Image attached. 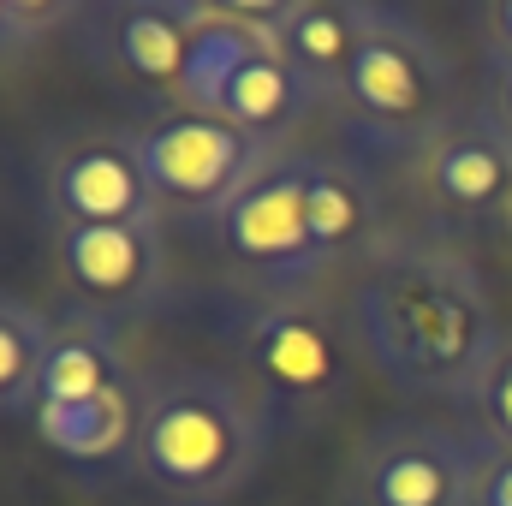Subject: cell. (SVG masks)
Returning <instances> with one entry per match:
<instances>
[{"instance_id": "3957f363", "label": "cell", "mask_w": 512, "mask_h": 506, "mask_svg": "<svg viewBox=\"0 0 512 506\" xmlns=\"http://www.w3.org/2000/svg\"><path fill=\"white\" fill-rule=\"evenodd\" d=\"M274 429H316L352 393V322L310 286H251L221 322Z\"/></svg>"}, {"instance_id": "7a4b0ae2", "label": "cell", "mask_w": 512, "mask_h": 506, "mask_svg": "<svg viewBox=\"0 0 512 506\" xmlns=\"http://www.w3.org/2000/svg\"><path fill=\"white\" fill-rule=\"evenodd\" d=\"M268 411L227 370L173 364L143 376L131 477L161 506H227L268 459Z\"/></svg>"}, {"instance_id": "30bf717a", "label": "cell", "mask_w": 512, "mask_h": 506, "mask_svg": "<svg viewBox=\"0 0 512 506\" xmlns=\"http://www.w3.org/2000/svg\"><path fill=\"white\" fill-rule=\"evenodd\" d=\"M221 256H233L256 286H310V197H304V149L274 155L251 185L209 221Z\"/></svg>"}, {"instance_id": "8fae6325", "label": "cell", "mask_w": 512, "mask_h": 506, "mask_svg": "<svg viewBox=\"0 0 512 506\" xmlns=\"http://www.w3.org/2000/svg\"><path fill=\"white\" fill-rule=\"evenodd\" d=\"M423 191L441 221H489L512 209V137L489 102H465L429 137Z\"/></svg>"}, {"instance_id": "277c9868", "label": "cell", "mask_w": 512, "mask_h": 506, "mask_svg": "<svg viewBox=\"0 0 512 506\" xmlns=\"http://www.w3.org/2000/svg\"><path fill=\"white\" fill-rule=\"evenodd\" d=\"M334 108L358 137H370L382 149H429V137L465 102H459L447 48L411 12L364 6V42H358V60L346 72Z\"/></svg>"}, {"instance_id": "ac0fdd59", "label": "cell", "mask_w": 512, "mask_h": 506, "mask_svg": "<svg viewBox=\"0 0 512 506\" xmlns=\"http://www.w3.org/2000/svg\"><path fill=\"white\" fill-rule=\"evenodd\" d=\"M465 435L477 447H495V453H512V334L495 346L489 370L477 376V387L465 393Z\"/></svg>"}, {"instance_id": "e0dca14e", "label": "cell", "mask_w": 512, "mask_h": 506, "mask_svg": "<svg viewBox=\"0 0 512 506\" xmlns=\"http://www.w3.org/2000/svg\"><path fill=\"white\" fill-rule=\"evenodd\" d=\"M48 340H54V316L0 292V417L30 411L42 364H48Z\"/></svg>"}, {"instance_id": "5b68a950", "label": "cell", "mask_w": 512, "mask_h": 506, "mask_svg": "<svg viewBox=\"0 0 512 506\" xmlns=\"http://www.w3.org/2000/svg\"><path fill=\"white\" fill-rule=\"evenodd\" d=\"M131 131H137V155H143L161 215H179V221H215L274 161V149L256 143L251 131H239L221 114L185 108V102L155 108Z\"/></svg>"}, {"instance_id": "ba28073f", "label": "cell", "mask_w": 512, "mask_h": 506, "mask_svg": "<svg viewBox=\"0 0 512 506\" xmlns=\"http://www.w3.org/2000/svg\"><path fill=\"white\" fill-rule=\"evenodd\" d=\"M42 215H48V233L108 227V221H167L143 173L137 131L78 126L54 137L42 161Z\"/></svg>"}, {"instance_id": "8992f818", "label": "cell", "mask_w": 512, "mask_h": 506, "mask_svg": "<svg viewBox=\"0 0 512 506\" xmlns=\"http://www.w3.org/2000/svg\"><path fill=\"white\" fill-rule=\"evenodd\" d=\"M477 441L429 417H387L346 459V506H471Z\"/></svg>"}, {"instance_id": "44dd1931", "label": "cell", "mask_w": 512, "mask_h": 506, "mask_svg": "<svg viewBox=\"0 0 512 506\" xmlns=\"http://www.w3.org/2000/svg\"><path fill=\"white\" fill-rule=\"evenodd\" d=\"M483 78H489V108H495V120L507 126L512 137V48H501V42H483Z\"/></svg>"}, {"instance_id": "9a60e30c", "label": "cell", "mask_w": 512, "mask_h": 506, "mask_svg": "<svg viewBox=\"0 0 512 506\" xmlns=\"http://www.w3.org/2000/svg\"><path fill=\"white\" fill-rule=\"evenodd\" d=\"M143 376H131V358L120 346V328L84 316V310H60L54 316V340H48V364L36 381L30 405H78V399H102L114 387H137ZM30 417V411H24Z\"/></svg>"}, {"instance_id": "4fadbf2b", "label": "cell", "mask_w": 512, "mask_h": 506, "mask_svg": "<svg viewBox=\"0 0 512 506\" xmlns=\"http://www.w3.org/2000/svg\"><path fill=\"white\" fill-rule=\"evenodd\" d=\"M268 42L316 96L334 102L364 42V6L358 0H286L274 6Z\"/></svg>"}, {"instance_id": "d6986e66", "label": "cell", "mask_w": 512, "mask_h": 506, "mask_svg": "<svg viewBox=\"0 0 512 506\" xmlns=\"http://www.w3.org/2000/svg\"><path fill=\"white\" fill-rule=\"evenodd\" d=\"M72 24V6H30V0H0V66L18 60L42 30Z\"/></svg>"}, {"instance_id": "7c38bea8", "label": "cell", "mask_w": 512, "mask_h": 506, "mask_svg": "<svg viewBox=\"0 0 512 506\" xmlns=\"http://www.w3.org/2000/svg\"><path fill=\"white\" fill-rule=\"evenodd\" d=\"M304 197H310V256H316V274H328L340 262L364 268L376 251H387L382 191H376L370 167H358L352 155L304 149Z\"/></svg>"}, {"instance_id": "9c48e42d", "label": "cell", "mask_w": 512, "mask_h": 506, "mask_svg": "<svg viewBox=\"0 0 512 506\" xmlns=\"http://www.w3.org/2000/svg\"><path fill=\"white\" fill-rule=\"evenodd\" d=\"M203 12L209 6L191 0H96V6H72L66 30L78 36L84 60H96L108 78L143 96H161V108H173Z\"/></svg>"}, {"instance_id": "603a6c76", "label": "cell", "mask_w": 512, "mask_h": 506, "mask_svg": "<svg viewBox=\"0 0 512 506\" xmlns=\"http://www.w3.org/2000/svg\"><path fill=\"white\" fill-rule=\"evenodd\" d=\"M507 227H512V209H507Z\"/></svg>"}, {"instance_id": "5bb4252c", "label": "cell", "mask_w": 512, "mask_h": 506, "mask_svg": "<svg viewBox=\"0 0 512 506\" xmlns=\"http://www.w3.org/2000/svg\"><path fill=\"white\" fill-rule=\"evenodd\" d=\"M137 411H143V381L114 387L102 399H78V405H30L24 423L48 453H60L78 471H131Z\"/></svg>"}, {"instance_id": "6da1fadb", "label": "cell", "mask_w": 512, "mask_h": 506, "mask_svg": "<svg viewBox=\"0 0 512 506\" xmlns=\"http://www.w3.org/2000/svg\"><path fill=\"white\" fill-rule=\"evenodd\" d=\"M358 352L411 399H453L489 370L507 340L483 274L447 245H387L358 268L346 304Z\"/></svg>"}, {"instance_id": "2e32d148", "label": "cell", "mask_w": 512, "mask_h": 506, "mask_svg": "<svg viewBox=\"0 0 512 506\" xmlns=\"http://www.w3.org/2000/svg\"><path fill=\"white\" fill-rule=\"evenodd\" d=\"M316 102H322V96H316V90H310V84L274 54V48H256L251 60L227 78L215 114L233 120L239 131H251L256 143H268L274 155H286V143L304 131V120H310Z\"/></svg>"}, {"instance_id": "7402d4cb", "label": "cell", "mask_w": 512, "mask_h": 506, "mask_svg": "<svg viewBox=\"0 0 512 506\" xmlns=\"http://www.w3.org/2000/svg\"><path fill=\"white\" fill-rule=\"evenodd\" d=\"M489 42H501V48H512V0H507V6H495V12H489Z\"/></svg>"}, {"instance_id": "ffe728a7", "label": "cell", "mask_w": 512, "mask_h": 506, "mask_svg": "<svg viewBox=\"0 0 512 506\" xmlns=\"http://www.w3.org/2000/svg\"><path fill=\"white\" fill-rule=\"evenodd\" d=\"M471 506H512V453L477 447V483H471Z\"/></svg>"}, {"instance_id": "52a82bcc", "label": "cell", "mask_w": 512, "mask_h": 506, "mask_svg": "<svg viewBox=\"0 0 512 506\" xmlns=\"http://www.w3.org/2000/svg\"><path fill=\"white\" fill-rule=\"evenodd\" d=\"M54 268L66 304L126 328L167 298V221H108V227H60Z\"/></svg>"}]
</instances>
